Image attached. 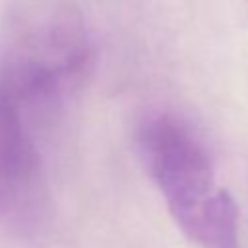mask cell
<instances>
[{
	"mask_svg": "<svg viewBox=\"0 0 248 248\" xmlns=\"http://www.w3.org/2000/svg\"><path fill=\"white\" fill-rule=\"evenodd\" d=\"M91 39L79 14L60 4L31 6L0 35V89L23 110L76 89L91 66Z\"/></svg>",
	"mask_w": 248,
	"mask_h": 248,
	"instance_id": "cell-2",
	"label": "cell"
},
{
	"mask_svg": "<svg viewBox=\"0 0 248 248\" xmlns=\"http://www.w3.org/2000/svg\"><path fill=\"white\" fill-rule=\"evenodd\" d=\"M37 157L27 136L23 110L0 89V213L16 207L31 188Z\"/></svg>",
	"mask_w": 248,
	"mask_h": 248,
	"instance_id": "cell-3",
	"label": "cell"
},
{
	"mask_svg": "<svg viewBox=\"0 0 248 248\" xmlns=\"http://www.w3.org/2000/svg\"><path fill=\"white\" fill-rule=\"evenodd\" d=\"M136 143L178 229L202 248H240L236 203L196 128L174 112H153L140 122Z\"/></svg>",
	"mask_w": 248,
	"mask_h": 248,
	"instance_id": "cell-1",
	"label": "cell"
}]
</instances>
